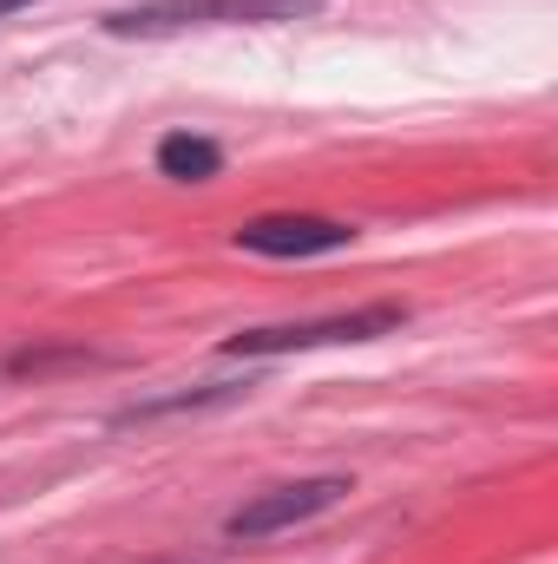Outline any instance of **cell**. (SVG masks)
<instances>
[{
	"label": "cell",
	"instance_id": "277c9868",
	"mask_svg": "<svg viewBox=\"0 0 558 564\" xmlns=\"http://www.w3.org/2000/svg\"><path fill=\"white\" fill-rule=\"evenodd\" d=\"M355 243V224L335 217H250L237 224V250L250 257H335Z\"/></svg>",
	"mask_w": 558,
	"mask_h": 564
},
{
	"label": "cell",
	"instance_id": "6da1fadb",
	"mask_svg": "<svg viewBox=\"0 0 558 564\" xmlns=\"http://www.w3.org/2000/svg\"><path fill=\"white\" fill-rule=\"evenodd\" d=\"M322 0H139L106 13V33L119 40H158V33H184V26H277L302 20Z\"/></svg>",
	"mask_w": 558,
	"mask_h": 564
},
{
	"label": "cell",
	"instance_id": "5b68a950",
	"mask_svg": "<svg viewBox=\"0 0 558 564\" xmlns=\"http://www.w3.org/2000/svg\"><path fill=\"white\" fill-rule=\"evenodd\" d=\"M217 171H224V144L217 139H197V132L158 139V177H171V184H211Z\"/></svg>",
	"mask_w": 558,
	"mask_h": 564
},
{
	"label": "cell",
	"instance_id": "52a82bcc",
	"mask_svg": "<svg viewBox=\"0 0 558 564\" xmlns=\"http://www.w3.org/2000/svg\"><path fill=\"white\" fill-rule=\"evenodd\" d=\"M20 7H33V0H0V20H7V13H20Z\"/></svg>",
	"mask_w": 558,
	"mask_h": 564
},
{
	"label": "cell",
	"instance_id": "8992f818",
	"mask_svg": "<svg viewBox=\"0 0 558 564\" xmlns=\"http://www.w3.org/2000/svg\"><path fill=\"white\" fill-rule=\"evenodd\" d=\"M244 388H230V381H217V388H191V394H158V401H139V408H126L119 426L132 421H158V414H191V408H224V401H237Z\"/></svg>",
	"mask_w": 558,
	"mask_h": 564
},
{
	"label": "cell",
	"instance_id": "3957f363",
	"mask_svg": "<svg viewBox=\"0 0 558 564\" xmlns=\"http://www.w3.org/2000/svg\"><path fill=\"white\" fill-rule=\"evenodd\" d=\"M342 499H348V479H342V473L296 479V486H270V492L244 499V506L224 519V532H230V539H270V532H289V525H302V519L342 506Z\"/></svg>",
	"mask_w": 558,
	"mask_h": 564
},
{
	"label": "cell",
	"instance_id": "7a4b0ae2",
	"mask_svg": "<svg viewBox=\"0 0 558 564\" xmlns=\"http://www.w3.org/2000/svg\"><path fill=\"white\" fill-rule=\"evenodd\" d=\"M408 322V308L375 302V308H348V315H322V322H282V328H244L224 341V355H302V348H329V341H375L395 335Z\"/></svg>",
	"mask_w": 558,
	"mask_h": 564
}]
</instances>
